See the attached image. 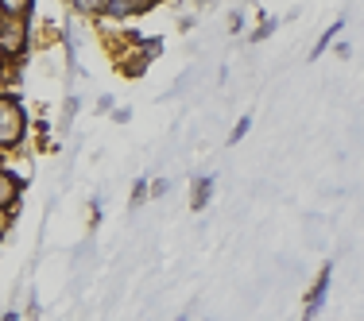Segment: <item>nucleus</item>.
Here are the masks:
<instances>
[{
	"label": "nucleus",
	"mask_w": 364,
	"mask_h": 321,
	"mask_svg": "<svg viewBox=\"0 0 364 321\" xmlns=\"http://www.w3.org/2000/svg\"><path fill=\"white\" fill-rule=\"evenodd\" d=\"M28 109L16 93H0V151H16L23 140H28Z\"/></svg>",
	"instance_id": "f257e3e1"
},
{
	"label": "nucleus",
	"mask_w": 364,
	"mask_h": 321,
	"mask_svg": "<svg viewBox=\"0 0 364 321\" xmlns=\"http://www.w3.org/2000/svg\"><path fill=\"white\" fill-rule=\"evenodd\" d=\"M329 279H333V267H322L318 271V283H314V290L306 294V321H314L318 314H322V302H326V294H329Z\"/></svg>",
	"instance_id": "f03ea898"
},
{
	"label": "nucleus",
	"mask_w": 364,
	"mask_h": 321,
	"mask_svg": "<svg viewBox=\"0 0 364 321\" xmlns=\"http://www.w3.org/2000/svg\"><path fill=\"white\" fill-rule=\"evenodd\" d=\"M20 194H23V182L12 175V170H4L0 167V210H8L12 213L16 205H20Z\"/></svg>",
	"instance_id": "7ed1b4c3"
},
{
	"label": "nucleus",
	"mask_w": 364,
	"mask_h": 321,
	"mask_svg": "<svg viewBox=\"0 0 364 321\" xmlns=\"http://www.w3.org/2000/svg\"><path fill=\"white\" fill-rule=\"evenodd\" d=\"M0 16L8 23H23L31 16V0H0Z\"/></svg>",
	"instance_id": "20e7f679"
},
{
	"label": "nucleus",
	"mask_w": 364,
	"mask_h": 321,
	"mask_svg": "<svg viewBox=\"0 0 364 321\" xmlns=\"http://www.w3.org/2000/svg\"><path fill=\"white\" fill-rule=\"evenodd\" d=\"M70 12L85 16V20H97V16H109V0H70Z\"/></svg>",
	"instance_id": "39448f33"
},
{
	"label": "nucleus",
	"mask_w": 364,
	"mask_h": 321,
	"mask_svg": "<svg viewBox=\"0 0 364 321\" xmlns=\"http://www.w3.org/2000/svg\"><path fill=\"white\" fill-rule=\"evenodd\" d=\"M213 197V175H205V178H194V194H190V205L194 210H205V202Z\"/></svg>",
	"instance_id": "423d86ee"
},
{
	"label": "nucleus",
	"mask_w": 364,
	"mask_h": 321,
	"mask_svg": "<svg viewBox=\"0 0 364 321\" xmlns=\"http://www.w3.org/2000/svg\"><path fill=\"white\" fill-rule=\"evenodd\" d=\"M341 28H345V16H341V20H333V23H329V28H326V36L318 39V47H314V50H310V58H318V55H322V50L329 47V43L337 39V31H341Z\"/></svg>",
	"instance_id": "0eeeda50"
},
{
	"label": "nucleus",
	"mask_w": 364,
	"mask_h": 321,
	"mask_svg": "<svg viewBox=\"0 0 364 321\" xmlns=\"http://www.w3.org/2000/svg\"><path fill=\"white\" fill-rule=\"evenodd\" d=\"M248 128H252V116H240V120H237V128L229 132V147H237L240 140H245V136H248Z\"/></svg>",
	"instance_id": "6e6552de"
},
{
	"label": "nucleus",
	"mask_w": 364,
	"mask_h": 321,
	"mask_svg": "<svg viewBox=\"0 0 364 321\" xmlns=\"http://www.w3.org/2000/svg\"><path fill=\"white\" fill-rule=\"evenodd\" d=\"M275 28H279V20H275V16H272V20H259V28H256V36H252V39H256V43H259V39H267Z\"/></svg>",
	"instance_id": "1a4fd4ad"
},
{
	"label": "nucleus",
	"mask_w": 364,
	"mask_h": 321,
	"mask_svg": "<svg viewBox=\"0 0 364 321\" xmlns=\"http://www.w3.org/2000/svg\"><path fill=\"white\" fill-rule=\"evenodd\" d=\"M144 197H151V190H147V182L140 178V182H136V190H132V205H140Z\"/></svg>",
	"instance_id": "9d476101"
},
{
	"label": "nucleus",
	"mask_w": 364,
	"mask_h": 321,
	"mask_svg": "<svg viewBox=\"0 0 364 321\" xmlns=\"http://www.w3.org/2000/svg\"><path fill=\"white\" fill-rule=\"evenodd\" d=\"M12 31H16V23H8L4 16H0V43H8V39H12Z\"/></svg>",
	"instance_id": "9b49d317"
},
{
	"label": "nucleus",
	"mask_w": 364,
	"mask_h": 321,
	"mask_svg": "<svg viewBox=\"0 0 364 321\" xmlns=\"http://www.w3.org/2000/svg\"><path fill=\"white\" fill-rule=\"evenodd\" d=\"M167 190H171V182H167V178L151 182V197H163V194H167Z\"/></svg>",
	"instance_id": "f8f14e48"
},
{
	"label": "nucleus",
	"mask_w": 364,
	"mask_h": 321,
	"mask_svg": "<svg viewBox=\"0 0 364 321\" xmlns=\"http://www.w3.org/2000/svg\"><path fill=\"white\" fill-rule=\"evenodd\" d=\"M8 224H12V213H8V210H0V240L8 236Z\"/></svg>",
	"instance_id": "ddd939ff"
},
{
	"label": "nucleus",
	"mask_w": 364,
	"mask_h": 321,
	"mask_svg": "<svg viewBox=\"0 0 364 321\" xmlns=\"http://www.w3.org/2000/svg\"><path fill=\"white\" fill-rule=\"evenodd\" d=\"M229 28H232V31H240V28H245V16L232 12V16H229Z\"/></svg>",
	"instance_id": "4468645a"
},
{
	"label": "nucleus",
	"mask_w": 364,
	"mask_h": 321,
	"mask_svg": "<svg viewBox=\"0 0 364 321\" xmlns=\"http://www.w3.org/2000/svg\"><path fill=\"white\" fill-rule=\"evenodd\" d=\"M132 4H136V8H140V12H147V8H151V4H155V0H132Z\"/></svg>",
	"instance_id": "2eb2a0df"
},
{
	"label": "nucleus",
	"mask_w": 364,
	"mask_h": 321,
	"mask_svg": "<svg viewBox=\"0 0 364 321\" xmlns=\"http://www.w3.org/2000/svg\"><path fill=\"white\" fill-rule=\"evenodd\" d=\"M4 321H20V314H8V317H4Z\"/></svg>",
	"instance_id": "dca6fc26"
},
{
	"label": "nucleus",
	"mask_w": 364,
	"mask_h": 321,
	"mask_svg": "<svg viewBox=\"0 0 364 321\" xmlns=\"http://www.w3.org/2000/svg\"><path fill=\"white\" fill-rule=\"evenodd\" d=\"M178 321H190V314H182V317H178Z\"/></svg>",
	"instance_id": "f3484780"
}]
</instances>
